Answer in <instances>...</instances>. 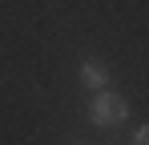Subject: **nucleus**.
Listing matches in <instances>:
<instances>
[{
    "label": "nucleus",
    "instance_id": "obj_1",
    "mask_svg": "<svg viewBox=\"0 0 149 145\" xmlns=\"http://www.w3.org/2000/svg\"><path fill=\"white\" fill-rule=\"evenodd\" d=\"M89 117H93V125H121L129 117V101L121 93H113V89H101L89 101Z\"/></svg>",
    "mask_w": 149,
    "mask_h": 145
},
{
    "label": "nucleus",
    "instance_id": "obj_2",
    "mask_svg": "<svg viewBox=\"0 0 149 145\" xmlns=\"http://www.w3.org/2000/svg\"><path fill=\"white\" fill-rule=\"evenodd\" d=\"M81 85H85V89H93V93L109 89V69L97 65V61H85V65H81Z\"/></svg>",
    "mask_w": 149,
    "mask_h": 145
},
{
    "label": "nucleus",
    "instance_id": "obj_3",
    "mask_svg": "<svg viewBox=\"0 0 149 145\" xmlns=\"http://www.w3.org/2000/svg\"><path fill=\"white\" fill-rule=\"evenodd\" d=\"M133 145H149V125H141V129H137V137H133Z\"/></svg>",
    "mask_w": 149,
    "mask_h": 145
}]
</instances>
